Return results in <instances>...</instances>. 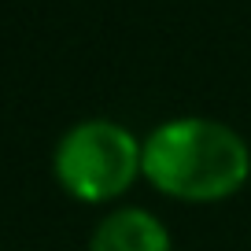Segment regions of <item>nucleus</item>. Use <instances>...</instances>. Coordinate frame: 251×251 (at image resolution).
<instances>
[{"label": "nucleus", "mask_w": 251, "mask_h": 251, "mask_svg": "<svg viewBox=\"0 0 251 251\" xmlns=\"http://www.w3.org/2000/svg\"><path fill=\"white\" fill-rule=\"evenodd\" d=\"M141 166L151 185L181 200H222L248 181L251 155L233 126L214 118H174L144 141Z\"/></svg>", "instance_id": "1"}, {"label": "nucleus", "mask_w": 251, "mask_h": 251, "mask_svg": "<svg viewBox=\"0 0 251 251\" xmlns=\"http://www.w3.org/2000/svg\"><path fill=\"white\" fill-rule=\"evenodd\" d=\"M144 144L111 118H85L55 144V177L78 200L118 196L141 170Z\"/></svg>", "instance_id": "2"}, {"label": "nucleus", "mask_w": 251, "mask_h": 251, "mask_svg": "<svg viewBox=\"0 0 251 251\" xmlns=\"http://www.w3.org/2000/svg\"><path fill=\"white\" fill-rule=\"evenodd\" d=\"M89 251H170V233L151 211L122 207L96 226Z\"/></svg>", "instance_id": "3"}]
</instances>
